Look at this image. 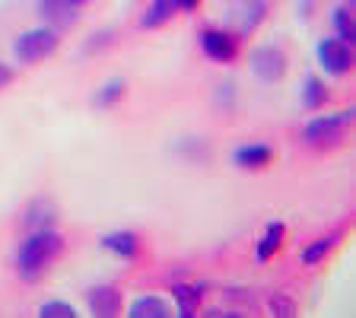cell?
<instances>
[{"label":"cell","mask_w":356,"mask_h":318,"mask_svg":"<svg viewBox=\"0 0 356 318\" xmlns=\"http://www.w3.org/2000/svg\"><path fill=\"white\" fill-rule=\"evenodd\" d=\"M264 16V0H242V7L236 10V19H238V32H252L254 26L261 22Z\"/></svg>","instance_id":"2e32d148"},{"label":"cell","mask_w":356,"mask_h":318,"mask_svg":"<svg viewBox=\"0 0 356 318\" xmlns=\"http://www.w3.org/2000/svg\"><path fill=\"white\" fill-rule=\"evenodd\" d=\"M127 315L131 318H169L172 309H169V303L159 296H137L131 303V309H127Z\"/></svg>","instance_id":"7c38bea8"},{"label":"cell","mask_w":356,"mask_h":318,"mask_svg":"<svg viewBox=\"0 0 356 318\" xmlns=\"http://www.w3.org/2000/svg\"><path fill=\"white\" fill-rule=\"evenodd\" d=\"M353 118V109L343 111V115H318L302 127V141L312 147H334V143L343 137V127Z\"/></svg>","instance_id":"3957f363"},{"label":"cell","mask_w":356,"mask_h":318,"mask_svg":"<svg viewBox=\"0 0 356 318\" xmlns=\"http://www.w3.org/2000/svg\"><path fill=\"white\" fill-rule=\"evenodd\" d=\"M54 220H58V210H54L51 200H44V198H35L29 204V207L22 210V226L26 230H51Z\"/></svg>","instance_id":"ba28073f"},{"label":"cell","mask_w":356,"mask_h":318,"mask_svg":"<svg viewBox=\"0 0 356 318\" xmlns=\"http://www.w3.org/2000/svg\"><path fill=\"white\" fill-rule=\"evenodd\" d=\"M70 3H76V7H80V3H86V0H70Z\"/></svg>","instance_id":"d4e9b609"},{"label":"cell","mask_w":356,"mask_h":318,"mask_svg":"<svg viewBox=\"0 0 356 318\" xmlns=\"http://www.w3.org/2000/svg\"><path fill=\"white\" fill-rule=\"evenodd\" d=\"M318 64L325 67L327 74L334 77H343L350 70V64H353V51H350V42H343V38H321L318 42Z\"/></svg>","instance_id":"5b68a950"},{"label":"cell","mask_w":356,"mask_h":318,"mask_svg":"<svg viewBox=\"0 0 356 318\" xmlns=\"http://www.w3.org/2000/svg\"><path fill=\"white\" fill-rule=\"evenodd\" d=\"M248 64H252V74L264 83H277L286 74V58L274 45H258L252 51V58H248Z\"/></svg>","instance_id":"277c9868"},{"label":"cell","mask_w":356,"mask_h":318,"mask_svg":"<svg viewBox=\"0 0 356 318\" xmlns=\"http://www.w3.org/2000/svg\"><path fill=\"white\" fill-rule=\"evenodd\" d=\"M10 80H13V70H10V67H7V64H0V89L7 86V83H10Z\"/></svg>","instance_id":"603a6c76"},{"label":"cell","mask_w":356,"mask_h":318,"mask_svg":"<svg viewBox=\"0 0 356 318\" xmlns=\"http://www.w3.org/2000/svg\"><path fill=\"white\" fill-rule=\"evenodd\" d=\"M89 309L96 315H118L121 312V293L115 287H92L89 289Z\"/></svg>","instance_id":"30bf717a"},{"label":"cell","mask_w":356,"mask_h":318,"mask_svg":"<svg viewBox=\"0 0 356 318\" xmlns=\"http://www.w3.org/2000/svg\"><path fill=\"white\" fill-rule=\"evenodd\" d=\"M172 296H175V305H178V315H194L200 305V296H204V287L200 283H175L172 287Z\"/></svg>","instance_id":"8fae6325"},{"label":"cell","mask_w":356,"mask_h":318,"mask_svg":"<svg viewBox=\"0 0 356 318\" xmlns=\"http://www.w3.org/2000/svg\"><path fill=\"white\" fill-rule=\"evenodd\" d=\"M331 22H334V29H337V38H343V42H353L356 38V22L347 7L331 10Z\"/></svg>","instance_id":"ac0fdd59"},{"label":"cell","mask_w":356,"mask_h":318,"mask_svg":"<svg viewBox=\"0 0 356 318\" xmlns=\"http://www.w3.org/2000/svg\"><path fill=\"white\" fill-rule=\"evenodd\" d=\"M64 242L54 230H35L29 232V239L19 245V255H16V267H19L22 280H38L44 267L51 264L54 258L60 255Z\"/></svg>","instance_id":"6da1fadb"},{"label":"cell","mask_w":356,"mask_h":318,"mask_svg":"<svg viewBox=\"0 0 356 318\" xmlns=\"http://www.w3.org/2000/svg\"><path fill=\"white\" fill-rule=\"evenodd\" d=\"M283 223L280 220H274V223H267V230H264V236L258 239V248H254V255H258V261H267V258H274L277 255V248H280V242H283Z\"/></svg>","instance_id":"9a60e30c"},{"label":"cell","mask_w":356,"mask_h":318,"mask_svg":"<svg viewBox=\"0 0 356 318\" xmlns=\"http://www.w3.org/2000/svg\"><path fill=\"white\" fill-rule=\"evenodd\" d=\"M299 99H302L305 109H318V105L327 102V86L315 74H309L302 80V96H299Z\"/></svg>","instance_id":"e0dca14e"},{"label":"cell","mask_w":356,"mask_h":318,"mask_svg":"<svg viewBox=\"0 0 356 318\" xmlns=\"http://www.w3.org/2000/svg\"><path fill=\"white\" fill-rule=\"evenodd\" d=\"M293 303H289V296H274L270 299V315H293Z\"/></svg>","instance_id":"7402d4cb"},{"label":"cell","mask_w":356,"mask_h":318,"mask_svg":"<svg viewBox=\"0 0 356 318\" xmlns=\"http://www.w3.org/2000/svg\"><path fill=\"white\" fill-rule=\"evenodd\" d=\"M121 96H124V80H108L96 93V105H99V109H108V105H115Z\"/></svg>","instance_id":"ffe728a7"},{"label":"cell","mask_w":356,"mask_h":318,"mask_svg":"<svg viewBox=\"0 0 356 318\" xmlns=\"http://www.w3.org/2000/svg\"><path fill=\"white\" fill-rule=\"evenodd\" d=\"M200 48L213 61H232L236 58V35L226 29H207L200 35Z\"/></svg>","instance_id":"8992f818"},{"label":"cell","mask_w":356,"mask_h":318,"mask_svg":"<svg viewBox=\"0 0 356 318\" xmlns=\"http://www.w3.org/2000/svg\"><path fill=\"white\" fill-rule=\"evenodd\" d=\"M38 315L42 318H76V309L60 303V299H51V303H44L42 309H38Z\"/></svg>","instance_id":"44dd1931"},{"label":"cell","mask_w":356,"mask_h":318,"mask_svg":"<svg viewBox=\"0 0 356 318\" xmlns=\"http://www.w3.org/2000/svg\"><path fill=\"white\" fill-rule=\"evenodd\" d=\"M175 13H178V0H153V3L143 10L140 26H143V29H156V26L169 22Z\"/></svg>","instance_id":"5bb4252c"},{"label":"cell","mask_w":356,"mask_h":318,"mask_svg":"<svg viewBox=\"0 0 356 318\" xmlns=\"http://www.w3.org/2000/svg\"><path fill=\"white\" fill-rule=\"evenodd\" d=\"M197 3H200V0H178V10H188V13H191Z\"/></svg>","instance_id":"cb8c5ba5"},{"label":"cell","mask_w":356,"mask_h":318,"mask_svg":"<svg viewBox=\"0 0 356 318\" xmlns=\"http://www.w3.org/2000/svg\"><path fill=\"white\" fill-rule=\"evenodd\" d=\"M54 51H58V29H51V26H38V29L22 32L16 38V58L22 64H38Z\"/></svg>","instance_id":"7a4b0ae2"},{"label":"cell","mask_w":356,"mask_h":318,"mask_svg":"<svg viewBox=\"0 0 356 318\" xmlns=\"http://www.w3.org/2000/svg\"><path fill=\"white\" fill-rule=\"evenodd\" d=\"M38 13H42V19H48L51 29H67V26H74L80 19L76 3H70V0H42Z\"/></svg>","instance_id":"52a82bcc"},{"label":"cell","mask_w":356,"mask_h":318,"mask_svg":"<svg viewBox=\"0 0 356 318\" xmlns=\"http://www.w3.org/2000/svg\"><path fill=\"white\" fill-rule=\"evenodd\" d=\"M334 242H337L334 236H331V239H327V236L315 239V242H312L309 248H302V255H299V258H302V264H318V261L334 248Z\"/></svg>","instance_id":"d6986e66"},{"label":"cell","mask_w":356,"mask_h":318,"mask_svg":"<svg viewBox=\"0 0 356 318\" xmlns=\"http://www.w3.org/2000/svg\"><path fill=\"white\" fill-rule=\"evenodd\" d=\"M347 3H356V0H347Z\"/></svg>","instance_id":"484cf974"},{"label":"cell","mask_w":356,"mask_h":318,"mask_svg":"<svg viewBox=\"0 0 356 318\" xmlns=\"http://www.w3.org/2000/svg\"><path fill=\"white\" fill-rule=\"evenodd\" d=\"M232 159L242 169H261V166H267L274 159V150L267 147V143H242V147H236Z\"/></svg>","instance_id":"9c48e42d"},{"label":"cell","mask_w":356,"mask_h":318,"mask_svg":"<svg viewBox=\"0 0 356 318\" xmlns=\"http://www.w3.org/2000/svg\"><path fill=\"white\" fill-rule=\"evenodd\" d=\"M102 248H108L118 258H134L140 252V239L134 232H108V236H102Z\"/></svg>","instance_id":"4fadbf2b"}]
</instances>
